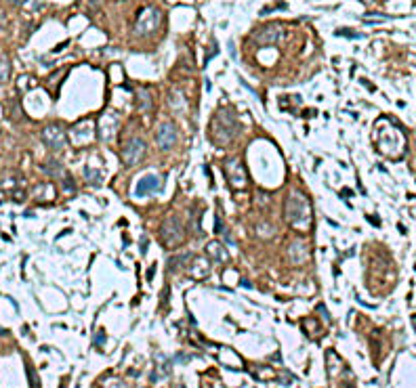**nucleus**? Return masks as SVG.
<instances>
[{
    "mask_svg": "<svg viewBox=\"0 0 416 388\" xmlns=\"http://www.w3.org/2000/svg\"><path fill=\"white\" fill-rule=\"evenodd\" d=\"M284 220L297 231H311L313 227V210L311 201H309L303 193L292 189L288 191L286 201H284Z\"/></svg>",
    "mask_w": 416,
    "mask_h": 388,
    "instance_id": "obj_1",
    "label": "nucleus"
},
{
    "mask_svg": "<svg viewBox=\"0 0 416 388\" xmlns=\"http://www.w3.org/2000/svg\"><path fill=\"white\" fill-rule=\"evenodd\" d=\"M238 130H240V126H238L236 113L232 111V107H221L215 113L212 122H210L208 135H210L212 143L219 145V147H223V145H229L236 139Z\"/></svg>",
    "mask_w": 416,
    "mask_h": 388,
    "instance_id": "obj_2",
    "label": "nucleus"
},
{
    "mask_svg": "<svg viewBox=\"0 0 416 388\" xmlns=\"http://www.w3.org/2000/svg\"><path fill=\"white\" fill-rule=\"evenodd\" d=\"M162 25V11L158 6H145L139 13L135 21V34L137 36H152Z\"/></svg>",
    "mask_w": 416,
    "mask_h": 388,
    "instance_id": "obj_3",
    "label": "nucleus"
},
{
    "mask_svg": "<svg viewBox=\"0 0 416 388\" xmlns=\"http://www.w3.org/2000/svg\"><path fill=\"white\" fill-rule=\"evenodd\" d=\"M160 237L166 248H179L185 243V227L179 216H168L160 227Z\"/></svg>",
    "mask_w": 416,
    "mask_h": 388,
    "instance_id": "obj_4",
    "label": "nucleus"
},
{
    "mask_svg": "<svg viewBox=\"0 0 416 388\" xmlns=\"http://www.w3.org/2000/svg\"><path fill=\"white\" fill-rule=\"evenodd\" d=\"M223 170H225V176H227V181L229 185H232L234 189H242L246 187V183H248V174H246V168H244V164L240 157H227V160L223 162Z\"/></svg>",
    "mask_w": 416,
    "mask_h": 388,
    "instance_id": "obj_5",
    "label": "nucleus"
},
{
    "mask_svg": "<svg viewBox=\"0 0 416 388\" xmlns=\"http://www.w3.org/2000/svg\"><path fill=\"white\" fill-rule=\"evenodd\" d=\"M282 38H284V28H282V23H278V21L263 25V28H259L252 34V40H254V44H259V47H273V44H278Z\"/></svg>",
    "mask_w": 416,
    "mask_h": 388,
    "instance_id": "obj_6",
    "label": "nucleus"
},
{
    "mask_svg": "<svg viewBox=\"0 0 416 388\" xmlns=\"http://www.w3.org/2000/svg\"><path fill=\"white\" fill-rule=\"evenodd\" d=\"M145 141L139 139V137H132L126 141V145L122 147L120 151V160L124 166H137L141 160L145 157Z\"/></svg>",
    "mask_w": 416,
    "mask_h": 388,
    "instance_id": "obj_7",
    "label": "nucleus"
},
{
    "mask_svg": "<svg viewBox=\"0 0 416 388\" xmlns=\"http://www.w3.org/2000/svg\"><path fill=\"white\" fill-rule=\"evenodd\" d=\"M42 141L51 151H61L65 147V128L61 124H47L42 128Z\"/></svg>",
    "mask_w": 416,
    "mask_h": 388,
    "instance_id": "obj_8",
    "label": "nucleus"
},
{
    "mask_svg": "<svg viewBox=\"0 0 416 388\" xmlns=\"http://www.w3.org/2000/svg\"><path fill=\"white\" fill-rule=\"evenodd\" d=\"M95 137V124L91 120H80L69 128V139H72V145L76 147H84L93 141Z\"/></svg>",
    "mask_w": 416,
    "mask_h": 388,
    "instance_id": "obj_9",
    "label": "nucleus"
},
{
    "mask_svg": "<svg viewBox=\"0 0 416 388\" xmlns=\"http://www.w3.org/2000/svg\"><path fill=\"white\" fill-rule=\"evenodd\" d=\"M118 116L114 111H105L101 120H99V124H97V132H99V139L105 141V143H110V141H114V137H116V132H118Z\"/></svg>",
    "mask_w": 416,
    "mask_h": 388,
    "instance_id": "obj_10",
    "label": "nucleus"
},
{
    "mask_svg": "<svg viewBox=\"0 0 416 388\" xmlns=\"http://www.w3.org/2000/svg\"><path fill=\"white\" fill-rule=\"evenodd\" d=\"M164 185V179L160 174H147L143 179H139L135 185V197H145L149 193H156L160 191Z\"/></svg>",
    "mask_w": 416,
    "mask_h": 388,
    "instance_id": "obj_11",
    "label": "nucleus"
},
{
    "mask_svg": "<svg viewBox=\"0 0 416 388\" xmlns=\"http://www.w3.org/2000/svg\"><path fill=\"white\" fill-rule=\"evenodd\" d=\"M156 143L160 149L168 151V149H173L175 143H177V128L171 124V122H162L160 126L156 130Z\"/></svg>",
    "mask_w": 416,
    "mask_h": 388,
    "instance_id": "obj_12",
    "label": "nucleus"
},
{
    "mask_svg": "<svg viewBox=\"0 0 416 388\" xmlns=\"http://www.w3.org/2000/svg\"><path fill=\"white\" fill-rule=\"evenodd\" d=\"M288 258L292 264H305L309 258V245L305 240H292V243L288 245Z\"/></svg>",
    "mask_w": 416,
    "mask_h": 388,
    "instance_id": "obj_13",
    "label": "nucleus"
},
{
    "mask_svg": "<svg viewBox=\"0 0 416 388\" xmlns=\"http://www.w3.org/2000/svg\"><path fill=\"white\" fill-rule=\"evenodd\" d=\"M185 269H187L189 277L198 279V281L210 275V262H208V258H204V256H191L189 264H187Z\"/></svg>",
    "mask_w": 416,
    "mask_h": 388,
    "instance_id": "obj_14",
    "label": "nucleus"
},
{
    "mask_svg": "<svg viewBox=\"0 0 416 388\" xmlns=\"http://www.w3.org/2000/svg\"><path fill=\"white\" fill-rule=\"evenodd\" d=\"M206 254H208V258L217 260V262H227L229 260V252L225 250V245L221 242H208Z\"/></svg>",
    "mask_w": 416,
    "mask_h": 388,
    "instance_id": "obj_15",
    "label": "nucleus"
},
{
    "mask_svg": "<svg viewBox=\"0 0 416 388\" xmlns=\"http://www.w3.org/2000/svg\"><path fill=\"white\" fill-rule=\"evenodd\" d=\"M168 107H171L175 113H185V107H187V101H185V97L181 91H177L173 88L171 93H168Z\"/></svg>",
    "mask_w": 416,
    "mask_h": 388,
    "instance_id": "obj_16",
    "label": "nucleus"
},
{
    "mask_svg": "<svg viewBox=\"0 0 416 388\" xmlns=\"http://www.w3.org/2000/svg\"><path fill=\"white\" fill-rule=\"evenodd\" d=\"M221 361H223L227 367H232V369H242L244 367L242 359L238 357V352L232 350V348H221Z\"/></svg>",
    "mask_w": 416,
    "mask_h": 388,
    "instance_id": "obj_17",
    "label": "nucleus"
},
{
    "mask_svg": "<svg viewBox=\"0 0 416 388\" xmlns=\"http://www.w3.org/2000/svg\"><path fill=\"white\" fill-rule=\"evenodd\" d=\"M137 105H139V109H143V111H152L154 101H152V95H149L145 88H141L137 93Z\"/></svg>",
    "mask_w": 416,
    "mask_h": 388,
    "instance_id": "obj_18",
    "label": "nucleus"
},
{
    "mask_svg": "<svg viewBox=\"0 0 416 388\" xmlns=\"http://www.w3.org/2000/svg\"><path fill=\"white\" fill-rule=\"evenodd\" d=\"M42 170L47 172L49 176H59V179H63V176H65L63 166H61L57 160H49L47 164H42Z\"/></svg>",
    "mask_w": 416,
    "mask_h": 388,
    "instance_id": "obj_19",
    "label": "nucleus"
},
{
    "mask_svg": "<svg viewBox=\"0 0 416 388\" xmlns=\"http://www.w3.org/2000/svg\"><path fill=\"white\" fill-rule=\"evenodd\" d=\"M191 260V254H181V256H173L168 260V271H181L183 267H187Z\"/></svg>",
    "mask_w": 416,
    "mask_h": 388,
    "instance_id": "obj_20",
    "label": "nucleus"
},
{
    "mask_svg": "<svg viewBox=\"0 0 416 388\" xmlns=\"http://www.w3.org/2000/svg\"><path fill=\"white\" fill-rule=\"evenodd\" d=\"M11 78V61L6 55H0V84H4Z\"/></svg>",
    "mask_w": 416,
    "mask_h": 388,
    "instance_id": "obj_21",
    "label": "nucleus"
},
{
    "mask_svg": "<svg viewBox=\"0 0 416 388\" xmlns=\"http://www.w3.org/2000/svg\"><path fill=\"white\" fill-rule=\"evenodd\" d=\"M256 235L269 240V237L276 235V227H273L271 223H259V225H256Z\"/></svg>",
    "mask_w": 416,
    "mask_h": 388,
    "instance_id": "obj_22",
    "label": "nucleus"
},
{
    "mask_svg": "<svg viewBox=\"0 0 416 388\" xmlns=\"http://www.w3.org/2000/svg\"><path fill=\"white\" fill-rule=\"evenodd\" d=\"M86 181L88 183H93V185H99L101 181H103V176L97 172V170H93L91 166H86Z\"/></svg>",
    "mask_w": 416,
    "mask_h": 388,
    "instance_id": "obj_23",
    "label": "nucleus"
},
{
    "mask_svg": "<svg viewBox=\"0 0 416 388\" xmlns=\"http://www.w3.org/2000/svg\"><path fill=\"white\" fill-rule=\"evenodd\" d=\"M336 36H347V38H361L359 34L351 32V30H339V32H336Z\"/></svg>",
    "mask_w": 416,
    "mask_h": 388,
    "instance_id": "obj_24",
    "label": "nucleus"
},
{
    "mask_svg": "<svg viewBox=\"0 0 416 388\" xmlns=\"http://www.w3.org/2000/svg\"><path fill=\"white\" fill-rule=\"evenodd\" d=\"M63 187H65V191H74L76 185H74V181L69 179V176H63Z\"/></svg>",
    "mask_w": 416,
    "mask_h": 388,
    "instance_id": "obj_25",
    "label": "nucleus"
},
{
    "mask_svg": "<svg viewBox=\"0 0 416 388\" xmlns=\"http://www.w3.org/2000/svg\"><path fill=\"white\" fill-rule=\"evenodd\" d=\"M28 374H30V384L32 388H38V382H36V374H34V369L28 365Z\"/></svg>",
    "mask_w": 416,
    "mask_h": 388,
    "instance_id": "obj_26",
    "label": "nucleus"
},
{
    "mask_svg": "<svg viewBox=\"0 0 416 388\" xmlns=\"http://www.w3.org/2000/svg\"><path fill=\"white\" fill-rule=\"evenodd\" d=\"M317 308H320V313H322V315L326 317V321H330V315H328V313H326V308H324V306H317Z\"/></svg>",
    "mask_w": 416,
    "mask_h": 388,
    "instance_id": "obj_27",
    "label": "nucleus"
},
{
    "mask_svg": "<svg viewBox=\"0 0 416 388\" xmlns=\"http://www.w3.org/2000/svg\"><path fill=\"white\" fill-rule=\"evenodd\" d=\"M145 250H147V240L143 237V243H141V252H145Z\"/></svg>",
    "mask_w": 416,
    "mask_h": 388,
    "instance_id": "obj_28",
    "label": "nucleus"
},
{
    "mask_svg": "<svg viewBox=\"0 0 416 388\" xmlns=\"http://www.w3.org/2000/svg\"><path fill=\"white\" fill-rule=\"evenodd\" d=\"M61 388H65V386H63V384H61Z\"/></svg>",
    "mask_w": 416,
    "mask_h": 388,
    "instance_id": "obj_29",
    "label": "nucleus"
},
{
    "mask_svg": "<svg viewBox=\"0 0 416 388\" xmlns=\"http://www.w3.org/2000/svg\"><path fill=\"white\" fill-rule=\"evenodd\" d=\"M366 2H370V0H366Z\"/></svg>",
    "mask_w": 416,
    "mask_h": 388,
    "instance_id": "obj_30",
    "label": "nucleus"
}]
</instances>
